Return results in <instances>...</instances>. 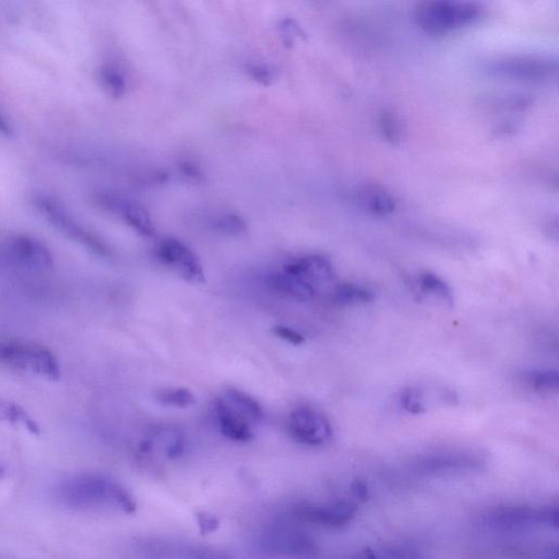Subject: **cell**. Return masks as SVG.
Instances as JSON below:
<instances>
[{
    "label": "cell",
    "mask_w": 559,
    "mask_h": 559,
    "mask_svg": "<svg viewBox=\"0 0 559 559\" xmlns=\"http://www.w3.org/2000/svg\"><path fill=\"white\" fill-rule=\"evenodd\" d=\"M58 497L66 507L77 510L120 509L134 514L137 506L119 483L97 474H82L60 484Z\"/></svg>",
    "instance_id": "1"
},
{
    "label": "cell",
    "mask_w": 559,
    "mask_h": 559,
    "mask_svg": "<svg viewBox=\"0 0 559 559\" xmlns=\"http://www.w3.org/2000/svg\"><path fill=\"white\" fill-rule=\"evenodd\" d=\"M483 12L477 3L435 0L420 4L415 19L422 30L431 35H445L474 25L480 20Z\"/></svg>",
    "instance_id": "2"
},
{
    "label": "cell",
    "mask_w": 559,
    "mask_h": 559,
    "mask_svg": "<svg viewBox=\"0 0 559 559\" xmlns=\"http://www.w3.org/2000/svg\"><path fill=\"white\" fill-rule=\"evenodd\" d=\"M0 363L49 379H58L60 376L55 355L35 343L0 340Z\"/></svg>",
    "instance_id": "3"
},
{
    "label": "cell",
    "mask_w": 559,
    "mask_h": 559,
    "mask_svg": "<svg viewBox=\"0 0 559 559\" xmlns=\"http://www.w3.org/2000/svg\"><path fill=\"white\" fill-rule=\"evenodd\" d=\"M556 69L555 60L540 55L509 56L491 66L492 72L498 76L531 82L551 79Z\"/></svg>",
    "instance_id": "4"
},
{
    "label": "cell",
    "mask_w": 559,
    "mask_h": 559,
    "mask_svg": "<svg viewBox=\"0 0 559 559\" xmlns=\"http://www.w3.org/2000/svg\"><path fill=\"white\" fill-rule=\"evenodd\" d=\"M289 430L294 439L308 446L325 445L333 436L327 416L311 407H299L291 412Z\"/></svg>",
    "instance_id": "5"
},
{
    "label": "cell",
    "mask_w": 559,
    "mask_h": 559,
    "mask_svg": "<svg viewBox=\"0 0 559 559\" xmlns=\"http://www.w3.org/2000/svg\"><path fill=\"white\" fill-rule=\"evenodd\" d=\"M157 257L164 266L171 268L182 279L192 284L205 282V272L195 252L175 238L164 239L157 248Z\"/></svg>",
    "instance_id": "6"
},
{
    "label": "cell",
    "mask_w": 559,
    "mask_h": 559,
    "mask_svg": "<svg viewBox=\"0 0 559 559\" xmlns=\"http://www.w3.org/2000/svg\"><path fill=\"white\" fill-rule=\"evenodd\" d=\"M4 257L12 265L30 271H46L54 265V258L45 244L27 235L9 239Z\"/></svg>",
    "instance_id": "7"
},
{
    "label": "cell",
    "mask_w": 559,
    "mask_h": 559,
    "mask_svg": "<svg viewBox=\"0 0 559 559\" xmlns=\"http://www.w3.org/2000/svg\"><path fill=\"white\" fill-rule=\"evenodd\" d=\"M296 518L326 528H341L350 523L356 514V506L345 501L313 504L300 502L293 509Z\"/></svg>",
    "instance_id": "8"
},
{
    "label": "cell",
    "mask_w": 559,
    "mask_h": 559,
    "mask_svg": "<svg viewBox=\"0 0 559 559\" xmlns=\"http://www.w3.org/2000/svg\"><path fill=\"white\" fill-rule=\"evenodd\" d=\"M39 206L47 220L60 231L67 234L69 237L77 239L78 242L84 244L94 252L106 253L105 245L92 234L80 227L60 202L49 198V197H42L39 200Z\"/></svg>",
    "instance_id": "9"
},
{
    "label": "cell",
    "mask_w": 559,
    "mask_h": 559,
    "mask_svg": "<svg viewBox=\"0 0 559 559\" xmlns=\"http://www.w3.org/2000/svg\"><path fill=\"white\" fill-rule=\"evenodd\" d=\"M283 271L286 274L299 276L312 284L317 290V286L330 283L335 279V269L331 261L322 255H308L299 258L285 265Z\"/></svg>",
    "instance_id": "10"
},
{
    "label": "cell",
    "mask_w": 559,
    "mask_h": 559,
    "mask_svg": "<svg viewBox=\"0 0 559 559\" xmlns=\"http://www.w3.org/2000/svg\"><path fill=\"white\" fill-rule=\"evenodd\" d=\"M270 542L276 552L295 559H316L318 555L316 544L300 531L280 529L272 534Z\"/></svg>",
    "instance_id": "11"
},
{
    "label": "cell",
    "mask_w": 559,
    "mask_h": 559,
    "mask_svg": "<svg viewBox=\"0 0 559 559\" xmlns=\"http://www.w3.org/2000/svg\"><path fill=\"white\" fill-rule=\"evenodd\" d=\"M102 201L105 202L106 206H109L110 209L120 213L121 217L126 221V223L133 228L135 231H137L144 237H154V227L151 218H150L147 211H145L143 206L112 196L105 197Z\"/></svg>",
    "instance_id": "12"
},
{
    "label": "cell",
    "mask_w": 559,
    "mask_h": 559,
    "mask_svg": "<svg viewBox=\"0 0 559 559\" xmlns=\"http://www.w3.org/2000/svg\"><path fill=\"white\" fill-rule=\"evenodd\" d=\"M215 412H217L220 430L229 439L241 441V443H247L253 439L255 435H253L252 424L234 413L227 404L221 400V398L215 402Z\"/></svg>",
    "instance_id": "13"
},
{
    "label": "cell",
    "mask_w": 559,
    "mask_h": 559,
    "mask_svg": "<svg viewBox=\"0 0 559 559\" xmlns=\"http://www.w3.org/2000/svg\"><path fill=\"white\" fill-rule=\"evenodd\" d=\"M480 464V458L467 453H441L420 460L417 466L425 472L447 471V470L471 468Z\"/></svg>",
    "instance_id": "14"
},
{
    "label": "cell",
    "mask_w": 559,
    "mask_h": 559,
    "mask_svg": "<svg viewBox=\"0 0 559 559\" xmlns=\"http://www.w3.org/2000/svg\"><path fill=\"white\" fill-rule=\"evenodd\" d=\"M268 284L276 292L283 293L299 300H311L316 296L317 290L299 276L286 274L284 271L276 272L268 278Z\"/></svg>",
    "instance_id": "15"
},
{
    "label": "cell",
    "mask_w": 559,
    "mask_h": 559,
    "mask_svg": "<svg viewBox=\"0 0 559 559\" xmlns=\"http://www.w3.org/2000/svg\"><path fill=\"white\" fill-rule=\"evenodd\" d=\"M234 413L247 421L249 424L264 419V411L260 403L241 390L229 388L220 397Z\"/></svg>",
    "instance_id": "16"
},
{
    "label": "cell",
    "mask_w": 559,
    "mask_h": 559,
    "mask_svg": "<svg viewBox=\"0 0 559 559\" xmlns=\"http://www.w3.org/2000/svg\"><path fill=\"white\" fill-rule=\"evenodd\" d=\"M542 509H532L527 507H511L495 511L490 516L492 524L501 527H521L531 524H542Z\"/></svg>",
    "instance_id": "17"
},
{
    "label": "cell",
    "mask_w": 559,
    "mask_h": 559,
    "mask_svg": "<svg viewBox=\"0 0 559 559\" xmlns=\"http://www.w3.org/2000/svg\"><path fill=\"white\" fill-rule=\"evenodd\" d=\"M358 201L361 208L376 215H387L396 209L393 197L378 187L361 188L358 192Z\"/></svg>",
    "instance_id": "18"
},
{
    "label": "cell",
    "mask_w": 559,
    "mask_h": 559,
    "mask_svg": "<svg viewBox=\"0 0 559 559\" xmlns=\"http://www.w3.org/2000/svg\"><path fill=\"white\" fill-rule=\"evenodd\" d=\"M374 294L369 290L352 283H338L331 291V300L338 305L370 303Z\"/></svg>",
    "instance_id": "19"
},
{
    "label": "cell",
    "mask_w": 559,
    "mask_h": 559,
    "mask_svg": "<svg viewBox=\"0 0 559 559\" xmlns=\"http://www.w3.org/2000/svg\"><path fill=\"white\" fill-rule=\"evenodd\" d=\"M525 383L539 392H556L559 384L557 370L537 369H530L524 375Z\"/></svg>",
    "instance_id": "20"
},
{
    "label": "cell",
    "mask_w": 559,
    "mask_h": 559,
    "mask_svg": "<svg viewBox=\"0 0 559 559\" xmlns=\"http://www.w3.org/2000/svg\"><path fill=\"white\" fill-rule=\"evenodd\" d=\"M419 283L420 288L426 294L433 295L435 298L444 300L445 303L454 304L453 291L439 276L431 274V272H424L420 276Z\"/></svg>",
    "instance_id": "21"
},
{
    "label": "cell",
    "mask_w": 559,
    "mask_h": 559,
    "mask_svg": "<svg viewBox=\"0 0 559 559\" xmlns=\"http://www.w3.org/2000/svg\"><path fill=\"white\" fill-rule=\"evenodd\" d=\"M156 399L163 406L175 408H190L196 402L194 393L186 388L159 390L156 393Z\"/></svg>",
    "instance_id": "22"
},
{
    "label": "cell",
    "mask_w": 559,
    "mask_h": 559,
    "mask_svg": "<svg viewBox=\"0 0 559 559\" xmlns=\"http://www.w3.org/2000/svg\"><path fill=\"white\" fill-rule=\"evenodd\" d=\"M100 77L103 87L113 97L125 96L127 83L123 74L119 69L112 67V66H105L101 69Z\"/></svg>",
    "instance_id": "23"
},
{
    "label": "cell",
    "mask_w": 559,
    "mask_h": 559,
    "mask_svg": "<svg viewBox=\"0 0 559 559\" xmlns=\"http://www.w3.org/2000/svg\"><path fill=\"white\" fill-rule=\"evenodd\" d=\"M403 410L410 415H420L426 411V404L423 392L419 388L408 387L403 389L399 398Z\"/></svg>",
    "instance_id": "24"
},
{
    "label": "cell",
    "mask_w": 559,
    "mask_h": 559,
    "mask_svg": "<svg viewBox=\"0 0 559 559\" xmlns=\"http://www.w3.org/2000/svg\"><path fill=\"white\" fill-rule=\"evenodd\" d=\"M214 229L220 233L237 237V235H242L247 231V225L242 218L229 214L227 217L219 219L214 223Z\"/></svg>",
    "instance_id": "25"
},
{
    "label": "cell",
    "mask_w": 559,
    "mask_h": 559,
    "mask_svg": "<svg viewBox=\"0 0 559 559\" xmlns=\"http://www.w3.org/2000/svg\"><path fill=\"white\" fill-rule=\"evenodd\" d=\"M196 521L202 535L213 534L217 532L220 528V521L217 516L206 513V511H199V513H197Z\"/></svg>",
    "instance_id": "26"
},
{
    "label": "cell",
    "mask_w": 559,
    "mask_h": 559,
    "mask_svg": "<svg viewBox=\"0 0 559 559\" xmlns=\"http://www.w3.org/2000/svg\"><path fill=\"white\" fill-rule=\"evenodd\" d=\"M279 29L281 35L284 36V43L293 44L296 39H302L304 36L303 30L300 29L298 23L291 20V19L282 21Z\"/></svg>",
    "instance_id": "27"
},
{
    "label": "cell",
    "mask_w": 559,
    "mask_h": 559,
    "mask_svg": "<svg viewBox=\"0 0 559 559\" xmlns=\"http://www.w3.org/2000/svg\"><path fill=\"white\" fill-rule=\"evenodd\" d=\"M272 332L280 339L289 342L291 345H300L305 342L304 336L290 327L276 326L272 328Z\"/></svg>",
    "instance_id": "28"
},
{
    "label": "cell",
    "mask_w": 559,
    "mask_h": 559,
    "mask_svg": "<svg viewBox=\"0 0 559 559\" xmlns=\"http://www.w3.org/2000/svg\"><path fill=\"white\" fill-rule=\"evenodd\" d=\"M249 74L257 82L264 84V86H269L275 79L274 72L267 66H252L249 68Z\"/></svg>",
    "instance_id": "29"
},
{
    "label": "cell",
    "mask_w": 559,
    "mask_h": 559,
    "mask_svg": "<svg viewBox=\"0 0 559 559\" xmlns=\"http://www.w3.org/2000/svg\"><path fill=\"white\" fill-rule=\"evenodd\" d=\"M389 556L392 559H423L419 552L410 547H398L390 549Z\"/></svg>",
    "instance_id": "30"
},
{
    "label": "cell",
    "mask_w": 559,
    "mask_h": 559,
    "mask_svg": "<svg viewBox=\"0 0 559 559\" xmlns=\"http://www.w3.org/2000/svg\"><path fill=\"white\" fill-rule=\"evenodd\" d=\"M382 124L384 126V135H386V137L390 140L397 139L399 129L396 120H394L393 117L390 115L384 116Z\"/></svg>",
    "instance_id": "31"
},
{
    "label": "cell",
    "mask_w": 559,
    "mask_h": 559,
    "mask_svg": "<svg viewBox=\"0 0 559 559\" xmlns=\"http://www.w3.org/2000/svg\"><path fill=\"white\" fill-rule=\"evenodd\" d=\"M351 491L353 495L361 501L369 500V493L368 485L363 481L355 480L351 484Z\"/></svg>",
    "instance_id": "32"
},
{
    "label": "cell",
    "mask_w": 559,
    "mask_h": 559,
    "mask_svg": "<svg viewBox=\"0 0 559 559\" xmlns=\"http://www.w3.org/2000/svg\"><path fill=\"white\" fill-rule=\"evenodd\" d=\"M0 134L4 136H11L12 134V127L8 123L3 115H0Z\"/></svg>",
    "instance_id": "33"
},
{
    "label": "cell",
    "mask_w": 559,
    "mask_h": 559,
    "mask_svg": "<svg viewBox=\"0 0 559 559\" xmlns=\"http://www.w3.org/2000/svg\"><path fill=\"white\" fill-rule=\"evenodd\" d=\"M350 559H378L377 556L375 555V553L370 548H364L363 551H361L358 554H355L353 557Z\"/></svg>",
    "instance_id": "34"
},
{
    "label": "cell",
    "mask_w": 559,
    "mask_h": 559,
    "mask_svg": "<svg viewBox=\"0 0 559 559\" xmlns=\"http://www.w3.org/2000/svg\"><path fill=\"white\" fill-rule=\"evenodd\" d=\"M210 559H225V558H210Z\"/></svg>",
    "instance_id": "35"
}]
</instances>
